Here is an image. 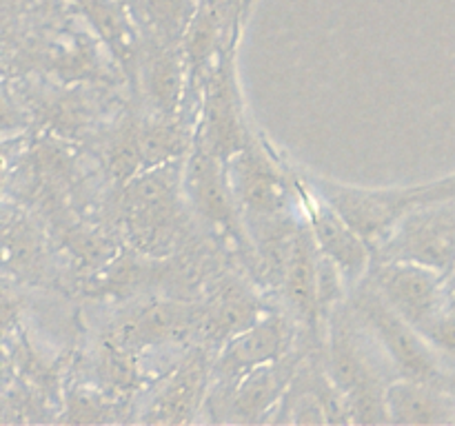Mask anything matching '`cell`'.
Segmentation results:
<instances>
[{
	"label": "cell",
	"instance_id": "30bf717a",
	"mask_svg": "<svg viewBox=\"0 0 455 426\" xmlns=\"http://www.w3.org/2000/svg\"><path fill=\"white\" fill-rule=\"evenodd\" d=\"M296 324L280 313L265 311L251 327L235 333L216 351L212 384H234L247 373L278 362L296 349Z\"/></svg>",
	"mask_w": 455,
	"mask_h": 426
},
{
	"label": "cell",
	"instance_id": "9a60e30c",
	"mask_svg": "<svg viewBox=\"0 0 455 426\" xmlns=\"http://www.w3.org/2000/svg\"><path fill=\"white\" fill-rule=\"evenodd\" d=\"M318 273H320V248L311 235L305 220L298 225L284 260L280 288L287 300L289 309L296 318L309 328L311 335L318 340V327L324 324L318 300Z\"/></svg>",
	"mask_w": 455,
	"mask_h": 426
},
{
	"label": "cell",
	"instance_id": "603a6c76",
	"mask_svg": "<svg viewBox=\"0 0 455 426\" xmlns=\"http://www.w3.org/2000/svg\"><path fill=\"white\" fill-rule=\"evenodd\" d=\"M447 389L449 393H451L455 404V368H447Z\"/></svg>",
	"mask_w": 455,
	"mask_h": 426
},
{
	"label": "cell",
	"instance_id": "7a4b0ae2",
	"mask_svg": "<svg viewBox=\"0 0 455 426\" xmlns=\"http://www.w3.org/2000/svg\"><path fill=\"white\" fill-rule=\"evenodd\" d=\"M185 164L180 160L147 169L124 185L123 222L138 251L151 256L178 248L182 231Z\"/></svg>",
	"mask_w": 455,
	"mask_h": 426
},
{
	"label": "cell",
	"instance_id": "3957f363",
	"mask_svg": "<svg viewBox=\"0 0 455 426\" xmlns=\"http://www.w3.org/2000/svg\"><path fill=\"white\" fill-rule=\"evenodd\" d=\"M349 304L387 353L395 375L447 384V367L435 353V346L411 322H407L367 278L351 287Z\"/></svg>",
	"mask_w": 455,
	"mask_h": 426
},
{
	"label": "cell",
	"instance_id": "cb8c5ba5",
	"mask_svg": "<svg viewBox=\"0 0 455 426\" xmlns=\"http://www.w3.org/2000/svg\"><path fill=\"white\" fill-rule=\"evenodd\" d=\"M120 3H123V4H127V7H129V4H132V3H136V0H120Z\"/></svg>",
	"mask_w": 455,
	"mask_h": 426
},
{
	"label": "cell",
	"instance_id": "ba28073f",
	"mask_svg": "<svg viewBox=\"0 0 455 426\" xmlns=\"http://www.w3.org/2000/svg\"><path fill=\"white\" fill-rule=\"evenodd\" d=\"M364 278L422 335L440 315L449 282L440 271L409 260H373Z\"/></svg>",
	"mask_w": 455,
	"mask_h": 426
},
{
	"label": "cell",
	"instance_id": "7402d4cb",
	"mask_svg": "<svg viewBox=\"0 0 455 426\" xmlns=\"http://www.w3.org/2000/svg\"><path fill=\"white\" fill-rule=\"evenodd\" d=\"M413 204H431V202H453L455 200V171L440 180L425 182V185L411 186Z\"/></svg>",
	"mask_w": 455,
	"mask_h": 426
},
{
	"label": "cell",
	"instance_id": "44dd1931",
	"mask_svg": "<svg viewBox=\"0 0 455 426\" xmlns=\"http://www.w3.org/2000/svg\"><path fill=\"white\" fill-rule=\"evenodd\" d=\"M107 171L116 182L127 185L145 171L140 151V120L124 118L107 142Z\"/></svg>",
	"mask_w": 455,
	"mask_h": 426
},
{
	"label": "cell",
	"instance_id": "52a82bcc",
	"mask_svg": "<svg viewBox=\"0 0 455 426\" xmlns=\"http://www.w3.org/2000/svg\"><path fill=\"white\" fill-rule=\"evenodd\" d=\"M373 260L418 262L451 278L455 273V200L413 207L373 253Z\"/></svg>",
	"mask_w": 455,
	"mask_h": 426
},
{
	"label": "cell",
	"instance_id": "5bb4252c",
	"mask_svg": "<svg viewBox=\"0 0 455 426\" xmlns=\"http://www.w3.org/2000/svg\"><path fill=\"white\" fill-rule=\"evenodd\" d=\"M212 362L207 349L196 344L160 384L140 420L145 424L194 422L196 413L204 408V399L212 389Z\"/></svg>",
	"mask_w": 455,
	"mask_h": 426
},
{
	"label": "cell",
	"instance_id": "8fae6325",
	"mask_svg": "<svg viewBox=\"0 0 455 426\" xmlns=\"http://www.w3.org/2000/svg\"><path fill=\"white\" fill-rule=\"evenodd\" d=\"M296 182L298 209L302 211V220L309 226L320 251L340 266L351 291V287H355L367 275L373 262V251L355 233L354 226L307 182L305 173L296 171Z\"/></svg>",
	"mask_w": 455,
	"mask_h": 426
},
{
	"label": "cell",
	"instance_id": "6da1fadb",
	"mask_svg": "<svg viewBox=\"0 0 455 426\" xmlns=\"http://www.w3.org/2000/svg\"><path fill=\"white\" fill-rule=\"evenodd\" d=\"M324 368L349 404L351 420L358 424L385 422V390L395 371L376 337L354 313L347 297L327 320Z\"/></svg>",
	"mask_w": 455,
	"mask_h": 426
},
{
	"label": "cell",
	"instance_id": "d6986e66",
	"mask_svg": "<svg viewBox=\"0 0 455 426\" xmlns=\"http://www.w3.org/2000/svg\"><path fill=\"white\" fill-rule=\"evenodd\" d=\"M142 43L185 47L200 0H136L129 4Z\"/></svg>",
	"mask_w": 455,
	"mask_h": 426
},
{
	"label": "cell",
	"instance_id": "277c9868",
	"mask_svg": "<svg viewBox=\"0 0 455 426\" xmlns=\"http://www.w3.org/2000/svg\"><path fill=\"white\" fill-rule=\"evenodd\" d=\"M227 173L244 225L283 220L298 207L296 171H289L267 142L251 138L227 162Z\"/></svg>",
	"mask_w": 455,
	"mask_h": 426
},
{
	"label": "cell",
	"instance_id": "7c38bea8",
	"mask_svg": "<svg viewBox=\"0 0 455 426\" xmlns=\"http://www.w3.org/2000/svg\"><path fill=\"white\" fill-rule=\"evenodd\" d=\"M251 140L229 58L212 69L203 89V118L196 124V145L229 162Z\"/></svg>",
	"mask_w": 455,
	"mask_h": 426
},
{
	"label": "cell",
	"instance_id": "ac0fdd59",
	"mask_svg": "<svg viewBox=\"0 0 455 426\" xmlns=\"http://www.w3.org/2000/svg\"><path fill=\"white\" fill-rule=\"evenodd\" d=\"M387 424H447L455 404L447 384L394 377L385 390Z\"/></svg>",
	"mask_w": 455,
	"mask_h": 426
},
{
	"label": "cell",
	"instance_id": "8992f818",
	"mask_svg": "<svg viewBox=\"0 0 455 426\" xmlns=\"http://www.w3.org/2000/svg\"><path fill=\"white\" fill-rule=\"evenodd\" d=\"M185 195L198 220L218 240L234 244L238 251L251 248L247 225L231 189L227 162L194 145L185 162Z\"/></svg>",
	"mask_w": 455,
	"mask_h": 426
},
{
	"label": "cell",
	"instance_id": "4fadbf2b",
	"mask_svg": "<svg viewBox=\"0 0 455 426\" xmlns=\"http://www.w3.org/2000/svg\"><path fill=\"white\" fill-rule=\"evenodd\" d=\"M203 304L185 300H154L136 306L111 327L107 342L136 353L164 342L200 337Z\"/></svg>",
	"mask_w": 455,
	"mask_h": 426
},
{
	"label": "cell",
	"instance_id": "5b68a950",
	"mask_svg": "<svg viewBox=\"0 0 455 426\" xmlns=\"http://www.w3.org/2000/svg\"><path fill=\"white\" fill-rule=\"evenodd\" d=\"M305 173L307 182L354 226L355 233L369 244L373 253L387 242L398 222L411 211V186H354L342 185L318 173Z\"/></svg>",
	"mask_w": 455,
	"mask_h": 426
},
{
	"label": "cell",
	"instance_id": "e0dca14e",
	"mask_svg": "<svg viewBox=\"0 0 455 426\" xmlns=\"http://www.w3.org/2000/svg\"><path fill=\"white\" fill-rule=\"evenodd\" d=\"M262 313L265 309L243 280L234 278V275H220L213 280L209 302L203 304L200 340L213 344V349L218 351L235 333L251 327Z\"/></svg>",
	"mask_w": 455,
	"mask_h": 426
},
{
	"label": "cell",
	"instance_id": "2e32d148",
	"mask_svg": "<svg viewBox=\"0 0 455 426\" xmlns=\"http://www.w3.org/2000/svg\"><path fill=\"white\" fill-rule=\"evenodd\" d=\"M140 83L151 114L180 115L187 96L189 58L185 47L142 43L140 49Z\"/></svg>",
	"mask_w": 455,
	"mask_h": 426
},
{
	"label": "cell",
	"instance_id": "9c48e42d",
	"mask_svg": "<svg viewBox=\"0 0 455 426\" xmlns=\"http://www.w3.org/2000/svg\"><path fill=\"white\" fill-rule=\"evenodd\" d=\"M300 362L302 355L291 351L278 362L265 364L235 380L234 384H212L203 411L212 413L213 420H218V413H222L220 420L227 422L269 420L267 413L278 408Z\"/></svg>",
	"mask_w": 455,
	"mask_h": 426
},
{
	"label": "cell",
	"instance_id": "d4e9b609",
	"mask_svg": "<svg viewBox=\"0 0 455 426\" xmlns=\"http://www.w3.org/2000/svg\"><path fill=\"white\" fill-rule=\"evenodd\" d=\"M453 275H455V273H453Z\"/></svg>",
	"mask_w": 455,
	"mask_h": 426
},
{
	"label": "cell",
	"instance_id": "ffe728a7",
	"mask_svg": "<svg viewBox=\"0 0 455 426\" xmlns=\"http://www.w3.org/2000/svg\"><path fill=\"white\" fill-rule=\"evenodd\" d=\"M196 142V131L180 115L151 114L140 120L142 167L154 169L176 162L187 155Z\"/></svg>",
	"mask_w": 455,
	"mask_h": 426
}]
</instances>
